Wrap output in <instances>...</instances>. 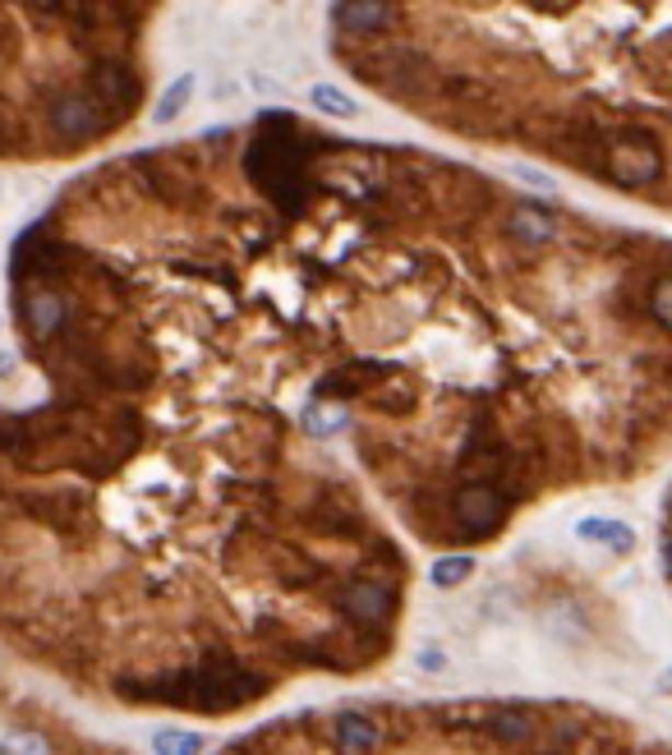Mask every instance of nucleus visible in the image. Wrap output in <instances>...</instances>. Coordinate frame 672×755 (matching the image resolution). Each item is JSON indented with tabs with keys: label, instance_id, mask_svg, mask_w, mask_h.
<instances>
[{
	"label": "nucleus",
	"instance_id": "obj_1",
	"mask_svg": "<svg viewBox=\"0 0 672 755\" xmlns=\"http://www.w3.org/2000/svg\"><path fill=\"white\" fill-rule=\"evenodd\" d=\"M111 692L129 705H171V709H204V715H227V709H244L273 692V677L263 669H250L231 646L198 650L194 663L166 673H120L111 677Z\"/></svg>",
	"mask_w": 672,
	"mask_h": 755
},
{
	"label": "nucleus",
	"instance_id": "obj_2",
	"mask_svg": "<svg viewBox=\"0 0 672 755\" xmlns=\"http://www.w3.org/2000/svg\"><path fill=\"white\" fill-rule=\"evenodd\" d=\"M327 148V139H318L313 129H304L300 116H286V111H267L258 116V135L244 148V171H250V185L273 204L281 217H300L309 208V198L318 194V152Z\"/></svg>",
	"mask_w": 672,
	"mask_h": 755
},
{
	"label": "nucleus",
	"instance_id": "obj_3",
	"mask_svg": "<svg viewBox=\"0 0 672 755\" xmlns=\"http://www.w3.org/2000/svg\"><path fill=\"white\" fill-rule=\"evenodd\" d=\"M663 175V139L645 125H613L599 181L617 189H649Z\"/></svg>",
	"mask_w": 672,
	"mask_h": 755
},
{
	"label": "nucleus",
	"instance_id": "obj_4",
	"mask_svg": "<svg viewBox=\"0 0 672 755\" xmlns=\"http://www.w3.org/2000/svg\"><path fill=\"white\" fill-rule=\"evenodd\" d=\"M47 129L56 135L60 148H88L106 139L111 129H120L116 116L97 102V93L88 83H70V88H56L47 93Z\"/></svg>",
	"mask_w": 672,
	"mask_h": 755
},
{
	"label": "nucleus",
	"instance_id": "obj_5",
	"mask_svg": "<svg viewBox=\"0 0 672 755\" xmlns=\"http://www.w3.org/2000/svg\"><path fill=\"white\" fill-rule=\"evenodd\" d=\"M129 175L139 181V189L148 198H157V204H166V208H208V185L198 181V171L185 162V152H181V162H171L162 158V152H143V158H129Z\"/></svg>",
	"mask_w": 672,
	"mask_h": 755
},
{
	"label": "nucleus",
	"instance_id": "obj_6",
	"mask_svg": "<svg viewBox=\"0 0 672 755\" xmlns=\"http://www.w3.org/2000/svg\"><path fill=\"white\" fill-rule=\"evenodd\" d=\"M447 502H452L456 535H465V539H493L507 525L511 507H517V498L493 479H461L452 493H447Z\"/></svg>",
	"mask_w": 672,
	"mask_h": 755
},
{
	"label": "nucleus",
	"instance_id": "obj_7",
	"mask_svg": "<svg viewBox=\"0 0 672 755\" xmlns=\"http://www.w3.org/2000/svg\"><path fill=\"white\" fill-rule=\"evenodd\" d=\"M83 83L97 93V102L116 116V125H125L134 111L143 106V74L134 70V60L125 51H93L83 65Z\"/></svg>",
	"mask_w": 672,
	"mask_h": 755
},
{
	"label": "nucleus",
	"instance_id": "obj_8",
	"mask_svg": "<svg viewBox=\"0 0 672 755\" xmlns=\"http://www.w3.org/2000/svg\"><path fill=\"white\" fill-rule=\"evenodd\" d=\"M336 613H341L350 627L392 631V622L401 613L396 576H355V581H341L336 585Z\"/></svg>",
	"mask_w": 672,
	"mask_h": 755
},
{
	"label": "nucleus",
	"instance_id": "obj_9",
	"mask_svg": "<svg viewBox=\"0 0 672 755\" xmlns=\"http://www.w3.org/2000/svg\"><path fill=\"white\" fill-rule=\"evenodd\" d=\"M14 502L24 507V516L56 530V535H74V530L97 525L93 493L83 488H33V493H14Z\"/></svg>",
	"mask_w": 672,
	"mask_h": 755
},
{
	"label": "nucleus",
	"instance_id": "obj_10",
	"mask_svg": "<svg viewBox=\"0 0 672 755\" xmlns=\"http://www.w3.org/2000/svg\"><path fill=\"white\" fill-rule=\"evenodd\" d=\"M300 521H304V530H313V535H323V539H369L373 535L360 502H355L346 488H318V493L300 507Z\"/></svg>",
	"mask_w": 672,
	"mask_h": 755
},
{
	"label": "nucleus",
	"instance_id": "obj_11",
	"mask_svg": "<svg viewBox=\"0 0 672 755\" xmlns=\"http://www.w3.org/2000/svg\"><path fill=\"white\" fill-rule=\"evenodd\" d=\"M332 19L346 42H373V37H392L406 14H401L396 0H336Z\"/></svg>",
	"mask_w": 672,
	"mask_h": 755
},
{
	"label": "nucleus",
	"instance_id": "obj_12",
	"mask_svg": "<svg viewBox=\"0 0 672 755\" xmlns=\"http://www.w3.org/2000/svg\"><path fill=\"white\" fill-rule=\"evenodd\" d=\"M267 571L277 576L281 590H296V594H309L332 581V567L323 558H313V553H304L300 544H286V539H273V548H267Z\"/></svg>",
	"mask_w": 672,
	"mask_h": 755
},
{
	"label": "nucleus",
	"instance_id": "obj_13",
	"mask_svg": "<svg viewBox=\"0 0 672 755\" xmlns=\"http://www.w3.org/2000/svg\"><path fill=\"white\" fill-rule=\"evenodd\" d=\"M387 373H396V364H383V360H346L336 364L323 383H318V402H350V396H369Z\"/></svg>",
	"mask_w": 672,
	"mask_h": 755
},
{
	"label": "nucleus",
	"instance_id": "obj_14",
	"mask_svg": "<svg viewBox=\"0 0 672 755\" xmlns=\"http://www.w3.org/2000/svg\"><path fill=\"white\" fill-rule=\"evenodd\" d=\"M387 742V728L373 715H336L332 719V746L336 751H373Z\"/></svg>",
	"mask_w": 672,
	"mask_h": 755
},
{
	"label": "nucleus",
	"instance_id": "obj_15",
	"mask_svg": "<svg viewBox=\"0 0 672 755\" xmlns=\"http://www.w3.org/2000/svg\"><path fill=\"white\" fill-rule=\"evenodd\" d=\"M364 402L373 406V410H383V415H396V419H406V415H415L419 410V387L410 383V378L406 373H387L383 378V383H378L369 396H364Z\"/></svg>",
	"mask_w": 672,
	"mask_h": 755
},
{
	"label": "nucleus",
	"instance_id": "obj_16",
	"mask_svg": "<svg viewBox=\"0 0 672 755\" xmlns=\"http://www.w3.org/2000/svg\"><path fill=\"white\" fill-rule=\"evenodd\" d=\"M507 235L521 240V244H548L557 235V217L544 204H521L507 217Z\"/></svg>",
	"mask_w": 672,
	"mask_h": 755
},
{
	"label": "nucleus",
	"instance_id": "obj_17",
	"mask_svg": "<svg viewBox=\"0 0 672 755\" xmlns=\"http://www.w3.org/2000/svg\"><path fill=\"white\" fill-rule=\"evenodd\" d=\"M576 535L586 539V544H603V548H613V553H632V544H636L632 525L609 521V516H586V521L576 525Z\"/></svg>",
	"mask_w": 672,
	"mask_h": 755
},
{
	"label": "nucleus",
	"instance_id": "obj_18",
	"mask_svg": "<svg viewBox=\"0 0 672 755\" xmlns=\"http://www.w3.org/2000/svg\"><path fill=\"white\" fill-rule=\"evenodd\" d=\"M309 97H313V106H318L323 111V116H355V111H360V106H355V97H346L341 93V88H332V83H318V88H309Z\"/></svg>",
	"mask_w": 672,
	"mask_h": 755
},
{
	"label": "nucleus",
	"instance_id": "obj_19",
	"mask_svg": "<svg viewBox=\"0 0 672 755\" xmlns=\"http://www.w3.org/2000/svg\"><path fill=\"white\" fill-rule=\"evenodd\" d=\"M189 88H194V79H189V74H185V79H175V83L166 88V97L157 102L152 120H157V125H171V120H175V116H181V111L189 106Z\"/></svg>",
	"mask_w": 672,
	"mask_h": 755
},
{
	"label": "nucleus",
	"instance_id": "obj_20",
	"mask_svg": "<svg viewBox=\"0 0 672 755\" xmlns=\"http://www.w3.org/2000/svg\"><path fill=\"white\" fill-rule=\"evenodd\" d=\"M369 562H378L387 576H401V571H406V553H401L392 539H383V535H369Z\"/></svg>",
	"mask_w": 672,
	"mask_h": 755
},
{
	"label": "nucleus",
	"instance_id": "obj_21",
	"mask_svg": "<svg viewBox=\"0 0 672 755\" xmlns=\"http://www.w3.org/2000/svg\"><path fill=\"white\" fill-rule=\"evenodd\" d=\"M341 406H309L304 410V419H300V425H304V433H313V438H327V433H336V429H341Z\"/></svg>",
	"mask_w": 672,
	"mask_h": 755
},
{
	"label": "nucleus",
	"instance_id": "obj_22",
	"mask_svg": "<svg viewBox=\"0 0 672 755\" xmlns=\"http://www.w3.org/2000/svg\"><path fill=\"white\" fill-rule=\"evenodd\" d=\"M470 571H475V558H465V553H452V558H442V562L433 567V585L452 590V585H461V581H465Z\"/></svg>",
	"mask_w": 672,
	"mask_h": 755
},
{
	"label": "nucleus",
	"instance_id": "obj_23",
	"mask_svg": "<svg viewBox=\"0 0 672 755\" xmlns=\"http://www.w3.org/2000/svg\"><path fill=\"white\" fill-rule=\"evenodd\" d=\"M152 746L181 755V751H204V737H198V732H185V728H162V732L152 737Z\"/></svg>",
	"mask_w": 672,
	"mask_h": 755
},
{
	"label": "nucleus",
	"instance_id": "obj_24",
	"mask_svg": "<svg viewBox=\"0 0 672 755\" xmlns=\"http://www.w3.org/2000/svg\"><path fill=\"white\" fill-rule=\"evenodd\" d=\"M659 553H663V571L672 576V525L663 530V544H659Z\"/></svg>",
	"mask_w": 672,
	"mask_h": 755
},
{
	"label": "nucleus",
	"instance_id": "obj_25",
	"mask_svg": "<svg viewBox=\"0 0 672 755\" xmlns=\"http://www.w3.org/2000/svg\"><path fill=\"white\" fill-rule=\"evenodd\" d=\"M663 692H668V696H672V669H668V677H663Z\"/></svg>",
	"mask_w": 672,
	"mask_h": 755
}]
</instances>
